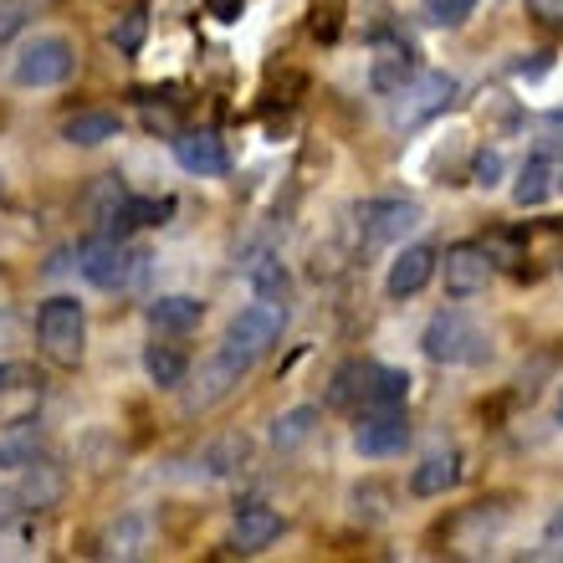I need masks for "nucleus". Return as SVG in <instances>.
Segmentation results:
<instances>
[{
    "label": "nucleus",
    "mask_w": 563,
    "mask_h": 563,
    "mask_svg": "<svg viewBox=\"0 0 563 563\" xmlns=\"http://www.w3.org/2000/svg\"><path fill=\"white\" fill-rule=\"evenodd\" d=\"M42 5H46V0H0V42H5V36H15V31L26 26Z\"/></svg>",
    "instance_id": "nucleus-29"
},
{
    "label": "nucleus",
    "mask_w": 563,
    "mask_h": 563,
    "mask_svg": "<svg viewBox=\"0 0 563 563\" xmlns=\"http://www.w3.org/2000/svg\"><path fill=\"white\" fill-rule=\"evenodd\" d=\"M148 267V256L134 252V246H123L119 236H88L82 246H77V272L92 282V287H103V292H119V287H129V282H139Z\"/></svg>",
    "instance_id": "nucleus-2"
},
{
    "label": "nucleus",
    "mask_w": 563,
    "mask_h": 563,
    "mask_svg": "<svg viewBox=\"0 0 563 563\" xmlns=\"http://www.w3.org/2000/svg\"><path fill=\"white\" fill-rule=\"evenodd\" d=\"M420 11H426L430 26H461L476 11V0H420Z\"/></svg>",
    "instance_id": "nucleus-28"
},
{
    "label": "nucleus",
    "mask_w": 563,
    "mask_h": 563,
    "mask_svg": "<svg viewBox=\"0 0 563 563\" xmlns=\"http://www.w3.org/2000/svg\"><path fill=\"white\" fill-rule=\"evenodd\" d=\"M420 349H426V358H435V364H482V358L492 354L487 333H482L466 312H435L426 323V333H420Z\"/></svg>",
    "instance_id": "nucleus-3"
},
{
    "label": "nucleus",
    "mask_w": 563,
    "mask_h": 563,
    "mask_svg": "<svg viewBox=\"0 0 563 563\" xmlns=\"http://www.w3.org/2000/svg\"><path fill=\"white\" fill-rule=\"evenodd\" d=\"M405 441H410L405 405L400 410H364L354 426V445L364 456H395V451H405Z\"/></svg>",
    "instance_id": "nucleus-10"
},
{
    "label": "nucleus",
    "mask_w": 563,
    "mask_h": 563,
    "mask_svg": "<svg viewBox=\"0 0 563 563\" xmlns=\"http://www.w3.org/2000/svg\"><path fill=\"white\" fill-rule=\"evenodd\" d=\"M528 11H533L543 26H559V21H563V0H528Z\"/></svg>",
    "instance_id": "nucleus-33"
},
{
    "label": "nucleus",
    "mask_w": 563,
    "mask_h": 563,
    "mask_svg": "<svg viewBox=\"0 0 563 563\" xmlns=\"http://www.w3.org/2000/svg\"><path fill=\"white\" fill-rule=\"evenodd\" d=\"M456 103V77L451 73H416L395 98H389V123L395 129H420V123L441 119Z\"/></svg>",
    "instance_id": "nucleus-4"
},
{
    "label": "nucleus",
    "mask_w": 563,
    "mask_h": 563,
    "mask_svg": "<svg viewBox=\"0 0 563 563\" xmlns=\"http://www.w3.org/2000/svg\"><path fill=\"white\" fill-rule=\"evenodd\" d=\"M441 282H445V297H476V292H487V282H492V252L487 246H476V241H456V246H445L441 256Z\"/></svg>",
    "instance_id": "nucleus-7"
},
{
    "label": "nucleus",
    "mask_w": 563,
    "mask_h": 563,
    "mask_svg": "<svg viewBox=\"0 0 563 563\" xmlns=\"http://www.w3.org/2000/svg\"><path fill=\"white\" fill-rule=\"evenodd\" d=\"M559 185H563V164L553 159V154H533V159L518 169V185H512V206H522V210L543 206V200H549Z\"/></svg>",
    "instance_id": "nucleus-14"
},
{
    "label": "nucleus",
    "mask_w": 563,
    "mask_h": 563,
    "mask_svg": "<svg viewBox=\"0 0 563 563\" xmlns=\"http://www.w3.org/2000/svg\"><path fill=\"white\" fill-rule=\"evenodd\" d=\"M472 175H476V185H497V175H503V154H497V148H482V154H476V164H472Z\"/></svg>",
    "instance_id": "nucleus-31"
},
{
    "label": "nucleus",
    "mask_w": 563,
    "mask_h": 563,
    "mask_svg": "<svg viewBox=\"0 0 563 563\" xmlns=\"http://www.w3.org/2000/svg\"><path fill=\"white\" fill-rule=\"evenodd\" d=\"M119 113H103V108H82V113H73V119L62 123V139L77 148H98L108 144V139H119Z\"/></svg>",
    "instance_id": "nucleus-17"
},
{
    "label": "nucleus",
    "mask_w": 563,
    "mask_h": 563,
    "mask_svg": "<svg viewBox=\"0 0 563 563\" xmlns=\"http://www.w3.org/2000/svg\"><path fill=\"white\" fill-rule=\"evenodd\" d=\"M461 482V456L456 451H435L410 472V492L416 497H445V492Z\"/></svg>",
    "instance_id": "nucleus-16"
},
{
    "label": "nucleus",
    "mask_w": 563,
    "mask_h": 563,
    "mask_svg": "<svg viewBox=\"0 0 563 563\" xmlns=\"http://www.w3.org/2000/svg\"><path fill=\"white\" fill-rule=\"evenodd\" d=\"M206 5L216 21H241V5H246V0H206Z\"/></svg>",
    "instance_id": "nucleus-34"
},
{
    "label": "nucleus",
    "mask_w": 563,
    "mask_h": 563,
    "mask_svg": "<svg viewBox=\"0 0 563 563\" xmlns=\"http://www.w3.org/2000/svg\"><path fill=\"white\" fill-rule=\"evenodd\" d=\"M36 343L42 354L62 369H77L82 364V349H88V312L77 297H46L42 312H36Z\"/></svg>",
    "instance_id": "nucleus-1"
},
{
    "label": "nucleus",
    "mask_w": 563,
    "mask_h": 563,
    "mask_svg": "<svg viewBox=\"0 0 563 563\" xmlns=\"http://www.w3.org/2000/svg\"><path fill=\"white\" fill-rule=\"evenodd\" d=\"M282 538V512L267 503H246L236 507V522H231V549L236 553H262Z\"/></svg>",
    "instance_id": "nucleus-13"
},
{
    "label": "nucleus",
    "mask_w": 563,
    "mask_h": 563,
    "mask_svg": "<svg viewBox=\"0 0 563 563\" xmlns=\"http://www.w3.org/2000/svg\"><path fill=\"white\" fill-rule=\"evenodd\" d=\"M98 553H103V559H139V553H144V522L129 518V522H123V533L113 528V533L103 538V549H98Z\"/></svg>",
    "instance_id": "nucleus-26"
},
{
    "label": "nucleus",
    "mask_w": 563,
    "mask_h": 563,
    "mask_svg": "<svg viewBox=\"0 0 563 563\" xmlns=\"http://www.w3.org/2000/svg\"><path fill=\"white\" fill-rule=\"evenodd\" d=\"M246 282H252L256 302H277V308H287L292 282H287V272H282L277 256H256V262H246Z\"/></svg>",
    "instance_id": "nucleus-21"
},
{
    "label": "nucleus",
    "mask_w": 563,
    "mask_h": 563,
    "mask_svg": "<svg viewBox=\"0 0 563 563\" xmlns=\"http://www.w3.org/2000/svg\"><path fill=\"white\" fill-rule=\"evenodd\" d=\"M206 461H210V472L221 476V472H236L241 461H246V441L241 435H225V441H216L206 451Z\"/></svg>",
    "instance_id": "nucleus-30"
},
{
    "label": "nucleus",
    "mask_w": 563,
    "mask_h": 563,
    "mask_svg": "<svg viewBox=\"0 0 563 563\" xmlns=\"http://www.w3.org/2000/svg\"><path fill=\"white\" fill-rule=\"evenodd\" d=\"M318 420H323L318 405H292V410H282V416L272 420V445H277V451H292V445H302L312 430H318Z\"/></svg>",
    "instance_id": "nucleus-22"
},
{
    "label": "nucleus",
    "mask_w": 563,
    "mask_h": 563,
    "mask_svg": "<svg viewBox=\"0 0 563 563\" xmlns=\"http://www.w3.org/2000/svg\"><path fill=\"white\" fill-rule=\"evenodd\" d=\"M144 36H148V15H144V11H129V15H119V26L108 31V42L119 46L123 57H134L139 46H144Z\"/></svg>",
    "instance_id": "nucleus-27"
},
{
    "label": "nucleus",
    "mask_w": 563,
    "mask_h": 563,
    "mask_svg": "<svg viewBox=\"0 0 563 563\" xmlns=\"http://www.w3.org/2000/svg\"><path fill=\"white\" fill-rule=\"evenodd\" d=\"M559 420H563V395H559Z\"/></svg>",
    "instance_id": "nucleus-37"
},
{
    "label": "nucleus",
    "mask_w": 563,
    "mask_h": 563,
    "mask_svg": "<svg viewBox=\"0 0 563 563\" xmlns=\"http://www.w3.org/2000/svg\"><path fill=\"white\" fill-rule=\"evenodd\" d=\"M36 445H42V430H36V420H15V426L0 435V466H11V472L31 466V461H36Z\"/></svg>",
    "instance_id": "nucleus-24"
},
{
    "label": "nucleus",
    "mask_w": 563,
    "mask_h": 563,
    "mask_svg": "<svg viewBox=\"0 0 563 563\" xmlns=\"http://www.w3.org/2000/svg\"><path fill=\"white\" fill-rule=\"evenodd\" d=\"M416 52H410V42H395V46H379V57H374L369 67V88L374 92H385V98H395V92L416 77Z\"/></svg>",
    "instance_id": "nucleus-15"
},
{
    "label": "nucleus",
    "mask_w": 563,
    "mask_h": 563,
    "mask_svg": "<svg viewBox=\"0 0 563 563\" xmlns=\"http://www.w3.org/2000/svg\"><path fill=\"white\" fill-rule=\"evenodd\" d=\"M21 472H26V482H21V492H15V497H21L26 507H36V512H42V507L62 503V492H67V476H62L52 461H31V466H21Z\"/></svg>",
    "instance_id": "nucleus-20"
},
{
    "label": "nucleus",
    "mask_w": 563,
    "mask_h": 563,
    "mask_svg": "<svg viewBox=\"0 0 563 563\" xmlns=\"http://www.w3.org/2000/svg\"><path fill=\"white\" fill-rule=\"evenodd\" d=\"M21 385H31L26 364H0V395H5V389H21Z\"/></svg>",
    "instance_id": "nucleus-32"
},
{
    "label": "nucleus",
    "mask_w": 563,
    "mask_h": 563,
    "mask_svg": "<svg viewBox=\"0 0 563 563\" xmlns=\"http://www.w3.org/2000/svg\"><path fill=\"white\" fill-rule=\"evenodd\" d=\"M175 159H179V169L206 175V179L231 169V154H225L221 134H210V129H179L175 134Z\"/></svg>",
    "instance_id": "nucleus-11"
},
{
    "label": "nucleus",
    "mask_w": 563,
    "mask_h": 563,
    "mask_svg": "<svg viewBox=\"0 0 563 563\" xmlns=\"http://www.w3.org/2000/svg\"><path fill=\"white\" fill-rule=\"evenodd\" d=\"M364 385H369V364H343V369L333 374L328 405H333V410H354V405H364Z\"/></svg>",
    "instance_id": "nucleus-25"
},
{
    "label": "nucleus",
    "mask_w": 563,
    "mask_h": 563,
    "mask_svg": "<svg viewBox=\"0 0 563 563\" xmlns=\"http://www.w3.org/2000/svg\"><path fill=\"white\" fill-rule=\"evenodd\" d=\"M282 328H287V308H277V302H252V308H241L236 318H231L221 349H231L236 358L256 364V358H267L272 349H277Z\"/></svg>",
    "instance_id": "nucleus-5"
},
{
    "label": "nucleus",
    "mask_w": 563,
    "mask_h": 563,
    "mask_svg": "<svg viewBox=\"0 0 563 563\" xmlns=\"http://www.w3.org/2000/svg\"><path fill=\"white\" fill-rule=\"evenodd\" d=\"M435 267H441V252L435 246H405L395 262H389V277H385V292L389 297H416L430 287V277H435Z\"/></svg>",
    "instance_id": "nucleus-12"
},
{
    "label": "nucleus",
    "mask_w": 563,
    "mask_h": 563,
    "mask_svg": "<svg viewBox=\"0 0 563 563\" xmlns=\"http://www.w3.org/2000/svg\"><path fill=\"white\" fill-rule=\"evenodd\" d=\"M246 374H252L246 358H236L231 349H216V354L200 364V374H195V389L185 395V410H210V405H221Z\"/></svg>",
    "instance_id": "nucleus-9"
},
{
    "label": "nucleus",
    "mask_w": 563,
    "mask_h": 563,
    "mask_svg": "<svg viewBox=\"0 0 563 563\" xmlns=\"http://www.w3.org/2000/svg\"><path fill=\"white\" fill-rule=\"evenodd\" d=\"M144 369H148V379H154L159 389H179L185 385V374H190V358L179 354L175 343H148Z\"/></svg>",
    "instance_id": "nucleus-23"
},
{
    "label": "nucleus",
    "mask_w": 563,
    "mask_h": 563,
    "mask_svg": "<svg viewBox=\"0 0 563 563\" xmlns=\"http://www.w3.org/2000/svg\"><path fill=\"white\" fill-rule=\"evenodd\" d=\"M73 67H77V52L67 36H36L15 57V82L21 88H62L73 77Z\"/></svg>",
    "instance_id": "nucleus-6"
},
{
    "label": "nucleus",
    "mask_w": 563,
    "mask_h": 563,
    "mask_svg": "<svg viewBox=\"0 0 563 563\" xmlns=\"http://www.w3.org/2000/svg\"><path fill=\"white\" fill-rule=\"evenodd\" d=\"M410 395V374L389 369V364H369V385H364V410H400Z\"/></svg>",
    "instance_id": "nucleus-19"
},
{
    "label": "nucleus",
    "mask_w": 563,
    "mask_h": 563,
    "mask_svg": "<svg viewBox=\"0 0 563 563\" xmlns=\"http://www.w3.org/2000/svg\"><path fill=\"white\" fill-rule=\"evenodd\" d=\"M543 67H549V62H543V52H538V62H518V73H522V77H538Z\"/></svg>",
    "instance_id": "nucleus-35"
},
{
    "label": "nucleus",
    "mask_w": 563,
    "mask_h": 563,
    "mask_svg": "<svg viewBox=\"0 0 563 563\" xmlns=\"http://www.w3.org/2000/svg\"><path fill=\"white\" fill-rule=\"evenodd\" d=\"M553 538H563V512H559V518H553Z\"/></svg>",
    "instance_id": "nucleus-36"
},
{
    "label": "nucleus",
    "mask_w": 563,
    "mask_h": 563,
    "mask_svg": "<svg viewBox=\"0 0 563 563\" xmlns=\"http://www.w3.org/2000/svg\"><path fill=\"white\" fill-rule=\"evenodd\" d=\"M420 225V206L416 200H405V195H379V200H364L358 206V231L364 241H405L410 231Z\"/></svg>",
    "instance_id": "nucleus-8"
},
{
    "label": "nucleus",
    "mask_w": 563,
    "mask_h": 563,
    "mask_svg": "<svg viewBox=\"0 0 563 563\" xmlns=\"http://www.w3.org/2000/svg\"><path fill=\"white\" fill-rule=\"evenodd\" d=\"M200 297L190 292H169V297H154L148 302V323L159 328V333H190L195 323H200Z\"/></svg>",
    "instance_id": "nucleus-18"
}]
</instances>
